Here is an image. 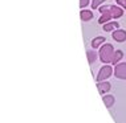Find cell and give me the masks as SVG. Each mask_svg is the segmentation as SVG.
<instances>
[{
    "mask_svg": "<svg viewBox=\"0 0 126 123\" xmlns=\"http://www.w3.org/2000/svg\"><path fill=\"white\" fill-rule=\"evenodd\" d=\"M102 101H104V103L108 109H110L111 106L114 105V97L113 95H104V97H102Z\"/></svg>",
    "mask_w": 126,
    "mask_h": 123,
    "instance_id": "52a82bcc",
    "label": "cell"
},
{
    "mask_svg": "<svg viewBox=\"0 0 126 123\" xmlns=\"http://www.w3.org/2000/svg\"><path fill=\"white\" fill-rule=\"evenodd\" d=\"M113 56H114V49H113V45H111V44H105V45L101 46V49H100V58H101V61L104 64L111 62Z\"/></svg>",
    "mask_w": 126,
    "mask_h": 123,
    "instance_id": "6da1fadb",
    "label": "cell"
},
{
    "mask_svg": "<svg viewBox=\"0 0 126 123\" xmlns=\"http://www.w3.org/2000/svg\"><path fill=\"white\" fill-rule=\"evenodd\" d=\"M118 28V23L117 21H110V23H106L104 25V30L105 32H110L113 29H117Z\"/></svg>",
    "mask_w": 126,
    "mask_h": 123,
    "instance_id": "9c48e42d",
    "label": "cell"
},
{
    "mask_svg": "<svg viewBox=\"0 0 126 123\" xmlns=\"http://www.w3.org/2000/svg\"><path fill=\"white\" fill-rule=\"evenodd\" d=\"M113 74V69H111V66H109V65H105V66H102L101 69H100V73H98V76H97V82H102V81H105L106 78H109Z\"/></svg>",
    "mask_w": 126,
    "mask_h": 123,
    "instance_id": "7a4b0ae2",
    "label": "cell"
},
{
    "mask_svg": "<svg viewBox=\"0 0 126 123\" xmlns=\"http://www.w3.org/2000/svg\"><path fill=\"white\" fill-rule=\"evenodd\" d=\"M102 1H105V0H93V1H92V8H93V9H96L97 7H98V5H100L101 3H102Z\"/></svg>",
    "mask_w": 126,
    "mask_h": 123,
    "instance_id": "5bb4252c",
    "label": "cell"
},
{
    "mask_svg": "<svg viewBox=\"0 0 126 123\" xmlns=\"http://www.w3.org/2000/svg\"><path fill=\"white\" fill-rule=\"evenodd\" d=\"M109 12H110V15L113 19H118L124 15V11H122L120 7H115V5H110V11Z\"/></svg>",
    "mask_w": 126,
    "mask_h": 123,
    "instance_id": "8992f818",
    "label": "cell"
},
{
    "mask_svg": "<svg viewBox=\"0 0 126 123\" xmlns=\"http://www.w3.org/2000/svg\"><path fill=\"white\" fill-rule=\"evenodd\" d=\"M110 19H111L110 13H102V16L98 19V23H100V24H106V21H109Z\"/></svg>",
    "mask_w": 126,
    "mask_h": 123,
    "instance_id": "7c38bea8",
    "label": "cell"
},
{
    "mask_svg": "<svg viewBox=\"0 0 126 123\" xmlns=\"http://www.w3.org/2000/svg\"><path fill=\"white\" fill-rule=\"evenodd\" d=\"M102 42H105V37H96V39H93V41H92V48H98L101 45Z\"/></svg>",
    "mask_w": 126,
    "mask_h": 123,
    "instance_id": "30bf717a",
    "label": "cell"
},
{
    "mask_svg": "<svg viewBox=\"0 0 126 123\" xmlns=\"http://www.w3.org/2000/svg\"><path fill=\"white\" fill-rule=\"evenodd\" d=\"M114 76L120 80H126V62L118 64L114 69Z\"/></svg>",
    "mask_w": 126,
    "mask_h": 123,
    "instance_id": "3957f363",
    "label": "cell"
},
{
    "mask_svg": "<svg viewBox=\"0 0 126 123\" xmlns=\"http://www.w3.org/2000/svg\"><path fill=\"white\" fill-rule=\"evenodd\" d=\"M86 54H88V61H89V64H93L94 61H96V53L89 50V52H86Z\"/></svg>",
    "mask_w": 126,
    "mask_h": 123,
    "instance_id": "4fadbf2b",
    "label": "cell"
},
{
    "mask_svg": "<svg viewBox=\"0 0 126 123\" xmlns=\"http://www.w3.org/2000/svg\"><path fill=\"white\" fill-rule=\"evenodd\" d=\"M113 39L115 41H118V42H124L126 40V30L124 29H117L113 32Z\"/></svg>",
    "mask_w": 126,
    "mask_h": 123,
    "instance_id": "277c9868",
    "label": "cell"
},
{
    "mask_svg": "<svg viewBox=\"0 0 126 123\" xmlns=\"http://www.w3.org/2000/svg\"><path fill=\"white\" fill-rule=\"evenodd\" d=\"M110 83L109 82H97V89H98V91H100V94H105V93H108L109 90H110Z\"/></svg>",
    "mask_w": 126,
    "mask_h": 123,
    "instance_id": "5b68a950",
    "label": "cell"
},
{
    "mask_svg": "<svg viewBox=\"0 0 126 123\" xmlns=\"http://www.w3.org/2000/svg\"><path fill=\"white\" fill-rule=\"evenodd\" d=\"M117 3L121 7H124V9H126V0H117Z\"/></svg>",
    "mask_w": 126,
    "mask_h": 123,
    "instance_id": "2e32d148",
    "label": "cell"
},
{
    "mask_svg": "<svg viewBox=\"0 0 126 123\" xmlns=\"http://www.w3.org/2000/svg\"><path fill=\"white\" fill-rule=\"evenodd\" d=\"M88 4H89V0H80V7L81 8H85Z\"/></svg>",
    "mask_w": 126,
    "mask_h": 123,
    "instance_id": "9a60e30c",
    "label": "cell"
},
{
    "mask_svg": "<svg viewBox=\"0 0 126 123\" xmlns=\"http://www.w3.org/2000/svg\"><path fill=\"white\" fill-rule=\"evenodd\" d=\"M81 20L82 21H89V20L93 19V13L92 11H88V9H84V11H81Z\"/></svg>",
    "mask_w": 126,
    "mask_h": 123,
    "instance_id": "ba28073f",
    "label": "cell"
},
{
    "mask_svg": "<svg viewBox=\"0 0 126 123\" xmlns=\"http://www.w3.org/2000/svg\"><path fill=\"white\" fill-rule=\"evenodd\" d=\"M122 56H124L122 50H115L114 56H113V60H111V64H118V61L122 58Z\"/></svg>",
    "mask_w": 126,
    "mask_h": 123,
    "instance_id": "8fae6325",
    "label": "cell"
}]
</instances>
